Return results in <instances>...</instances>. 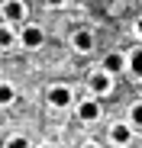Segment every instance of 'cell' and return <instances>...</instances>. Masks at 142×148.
Masks as SVG:
<instances>
[{
  "mask_svg": "<svg viewBox=\"0 0 142 148\" xmlns=\"http://www.w3.org/2000/svg\"><path fill=\"white\" fill-rule=\"evenodd\" d=\"M87 84H90V90L97 93V97H103V93L113 90V74L110 71H94L90 77H87Z\"/></svg>",
  "mask_w": 142,
  "mask_h": 148,
  "instance_id": "obj_1",
  "label": "cell"
},
{
  "mask_svg": "<svg viewBox=\"0 0 142 148\" xmlns=\"http://www.w3.org/2000/svg\"><path fill=\"white\" fill-rule=\"evenodd\" d=\"M23 16H26V3L23 0H7L3 3V19L7 23H19Z\"/></svg>",
  "mask_w": 142,
  "mask_h": 148,
  "instance_id": "obj_2",
  "label": "cell"
},
{
  "mask_svg": "<svg viewBox=\"0 0 142 148\" xmlns=\"http://www.w3.org/2000/svg\"><path fill=\"white\" fill-rule=\"evenodd\" d=\"M78 116H81L84 122H97V119H100V103H97V100H84V103L78 106Z\"/></svg>",
  "mask_w": 142,
  "mask_h": 148,
  "instance_id": "obj_3",
  "label": "cell"
},
{
  "mask_svg": "<svg viewBox=\"0 0 142 148\" xmlns=\"http://www.w3.org/2000/svg\"><path fill=\"white\" fill-rule=\"evenodd\" d=\"M49 103L65 110V106L71 103V90H68V87H52V90H49Z\"/></svg>",
  "mask_w": 142,
  "mask_h": 148,
  "instance_id": "obj_4",
  "label": "cell"
},
{
  "mask_svg": "<svg viewBox=\"0 0 142 148\" xmlns=\"http://www.w3.org/2000/svg\"><path fill=\"white\" fill-rule=\"evenodd\" d=\"M42 29L39 26H26V29H23V45H26V48H39L42 45Z\"/></svg>",
  "mask_w": 142,
  "mask_h": 148,
  "instance_id": "obj_5",
  "label": "cell"
},
{
  "mask_svg": "<svg viewBox=\"0 0 142 148\" xmlns=\"http://www.w3.org/2000/svg\"><path fill=\"white\" fill-rule=\"evenodd\" d=\"M74 48H78V52H90V48H94L90 29H78V32H74Z\"/></svg>",
  "mask_w": 142,
  "mask_h": 148,
  "instance_id": "obj_6",
  "label": "cell"
},
{
  "mask_svg": "<svg viewBox=\"0 0 142 148\" xmlns=\"http://www.w3.org/2000/svg\"><path fill=\"white\" fill-rule=\"evenodd\" d=\"M123 68H126V58H123V55H116V52H113V55L103 58V71H110V74H120Z\"/></svg>",
  "mask_w": 142,
  "mask_h": 148,
  "instance_id": "obj_7",
  "label": "cell"
},
{
  "mask_svg": "<svg viewBox=\"0 0 142 148\" xmlns=\"http://www.w3.org/2000/svg\"><path fill=\"white\" fill-rule=\"evenodd\" d=\"M110 138H113L116 145H129V138H132V126H113V129H110Z\"/></svg>",
  "mask_w": 142,
  "mask_h": 148,
  "instance_id": "obj_8",
  "label": "cell"
},
{
  "mask_svg": "<svg viewBox=\"0 0 142 148\" xmlns=\"http://www.w3.org/2000/svg\"><path fill=\"white\" fill-rule=\"evenodd\" d=\"M126 64H129V71L136 74V77H142V48H136V52L129 55V61H126Z\"/></svg>",
  "mask_w": 142,
  "mask_h": 148,
  "instance_id": "obj_9",
  "label": "cell"
},
{
  "mask_svg": "<svg viewBox=\"0 0 142 148\" xmlns=\"http://www.w3.org/2000/svg\"><path fill=\"white\" fill-rule=\"evenodd\" d=\"M13 97H16V90H13L10 84H0V106H7V103H13Z\"/></svg>",
  "mask_w": 142,
  "mask_h": 148,
  "instance_id": "obj_10",
  "label": "cell"
},
{
  "mask_svg": "<svg viewBox=\"0 0 142 148\" xmlns=\"http://www.w3.org/2000/svg\"><path fill=\"white\" fill-rule=\"evenodd\" d=\"M129 119H132V126H136V129H142V103H136V106L129 110Z\"/></svg>",
  "mask_w": 142,
  "mask_h": 148,
  "instance_id": "obj_11",
  "label": "cell"
},
{
  "mask_svg": "<svg viewBox=\"0 0 142 148\" xmlns=\"http://www.w3.org/2000/svg\"><path fill=\"white\" fill-rule=\"evenodd\" d=\"M10 42H13V32H10L7 26H0V48H7Z\"/></svg>",
  "mask_w": 142,
  "mask_h": 148,
  "instance_id": "obj_12",
  "label": "cell"
},
{
  "mask_svg": "<svg viewBox=\"0 0 142 148\" xmlns=\"http://www.w3.org/2000/svg\"><path fill=\"white\" fill-rule=\"evenodd\" d=\"M7 148H29V142L16 135V138H10V142H7Z\"/></svg>",
  "mask_w": 142,
  "mask_h": 148,
  "instance_id": "obj_13",
  "label": "cell"
},
{
  "mask_svg": "<svg viewBox=\"0 0 142 148\" xmlns=\"http://www.w3.org/2000/svg\"><path fill=\"white\" fill-rule=\"evenodd\" d=\"M136 36L142 39V16H139V23H136Z\"/></svg>",
  "mask_w": 142,
  "mask_h": 148,
  "instance_id": "obj_14",
  "label": "cell"
},
{
  "mask_svg": "<svg viewBox=\"0 0 142 148\" xmlns=\"http://www.w3.org/2000/svg\"><path fill=\"white\" fill-rule=\"evenodd\" d=\"M84 148H100V145H84Z\"/></svg>",
  "mask_w": 142,
  "mask_h": 148,
  "instance_id": "obj_15",
  "label": "cell"
},
{
  "mask_svg": "<svg viewBox=\"0 0 142 148\" xmlns=\"http://www.w3.org/2000/svg\"><path fill=\"white\" fill-rule=\"evenodd\" d=\"M42 148H55V145H42Z\"/></svg>",
  "mask_w": 142,
  "mask_h": 148,
  "instance_id": "obj_16",
  "label": "cell"
}]
</instances>
